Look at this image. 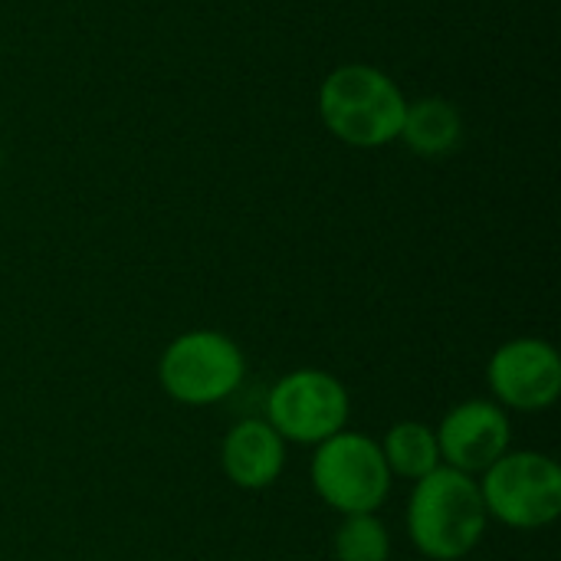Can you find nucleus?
I'll list each match as a JSON object with an SVG mask.
<instances>
[{
    "instance_id": "11",
    "label": "nucleus",
    "mask_w": 561,
    "mask_h": 561,
    "mask_svg": "<svg viewBox=\"0 0 561 561\" xmlns=\"http://www.w3.org/2000/svg\"><path fill=\"white\" fill-rule=\"evenodd\" d=\"M381 454H385V463H388L391 477H404L411 483H417L421 477L444 467L437 434H434V427H427L421 421L394 424L381 440Z\"/></svg>"
},
{
    "instance_id": "12",
    "label": "nucleus",
    "mask_w": 561,
    "mask_h": 561,
    "mask_svg": "<svg viewBox=\"0 0 561 561\" xmlns=\"http://www.w3.org/2000/svg\"><path fill=\"white\" fill-rule=\"evenodd\" d=\"M335 559L339 561H388L391 559V536L375 513L342 516L335 529Z\"/></svg>"
},
{
    "instance_id": "6",
    "label": "nucleus",
    "mask_w": 561,
    "mask_h": 561,
    "mask_svg": "<svg viewBox=\"0 0 561 561\" xmlns=\"http://www.w3.org/2000/svg\"><path fill=\"white\" fill-rule=\"evenodd\" d=\"M352 398L348 388L319 368H299L283 375L266 398V424L293 444H312L335 437L348 427Z\"/></svg>"
},
{
    "instance_id": "1",
    "label": "nucleus",
    "mask_w": 561,
    "mask_h": 561,
    "mask_svg": "<svg viewBox=\"0 0 561 561\" xmlns=\"http://www.w3.org/2000/svg\"><path fill=\"white\" fill-rule=\"evenodd\" d=\"M486 506L480 483L460 470L437 467L414 483L408 503V536L431 561H457L470 556L486 533Z\"/></svg>"
},
{
    "instance_id": "2",
    "label": "nucleus",
    "mask_w": 561,
    "mask_h": 561,
    "mask_svg": "<svg viewBox=\"0 0 561 561\" xmlns=\"http://www.w3.org/2000/svg\"><path fill=\"white\" fill-rule=\"evenodd\" d=\"M408 99L401 85L365 62L339 66L319 89V115L325 128L352 148H381L401 135Z\"/></svg>"
},
{
    "instance_id": "9",
    "label": "nucleus",
    "mask_w": 561,
    "mask_h": 561,
    "mask_svg": "<svg viewBox=\"0 0 561 561\" xmlns=\"http://www.w3.org/2000/svg\"><path fill=\"white\" fill-rule=\"evenodd\" d=\"M220 467L240 490H266L286 467V440L266 421H240L220 444Z\"/></svg>"
},
{
    "instance_id": "10",
    "label": "nucleus",
    "mask_w": 561,
    "mask_h": 561,
    "mask_svg": "<svg viewBox=\"0 0 561 561\" xmlns=\"http://www.w3.org/2000/svg\"><path fill=\"white\" fill-rule=\"evenodd\" d=\"M460 135H463L460 112L447 99L434 95V99L408 102L398 138H404V145L421 158H444L460 145Z\"/></svg>"
},
{
    "instance_id": "4",
    "label": "nucleus",
    "mask_w": 561,
    "mask_h": 561,
    "mask_svg": "<svg viewBox=\"0 0 561 561\" xmlns=\"http://www.w3.org/2000/svg\"><path fill=\"white\" fill-rule=\"evenodd\" d=\"M247 375V358L233 339L214 329H194L178 335L161 362L158 381L168 398L187 408H207L227 401Z\"/></svg>"
},
{
    "instance_id": "7",
    "label": "nucleus",
    "mask_w": 561,
    "mask_h": 561,
    "mask_svg": "<svg viewBox=\"0 0 561 561\" xmlns=\"http://www.w3.org/2000/svg\"><path fill=\"white\" fill-rule=\"evenodd\" d=\"M490 391L503 411L539 414L561 394V358L546 339H513L486 365Z\"/></svg>"
},
{
    "instance_id": "3",
    "label": "nucleus",
    "mask_w": 561,
    "mask_h": 561,
    "mask_svg": "<svg viewBox=\"0 0 561 561\" xmlns=\"http://www.w3.org/2000/svg\"><path fill=\"white\" fill-rule=\"evenodd\" d=\"M312 490L339 516L378 513L391 493V470L381 444L358 431H339L312 454Z\"/></svg>"
},
{
    "instance_id": "13",
    "label": "nucleus",
    "mask_w": 561,
    "mask_h": 561,
    "mask_svg": "<svg viewBox=\"0 0 561 561\" xmlns=\"http://www.w3.org/2000/svg\"><path fill=\"white\" fill-rule=\"evenodd\" d=\"M0 164H3V148H0Z\"/></svg>"
},
{
    "instance_id": "5",
    "label": "nucleus",
    "mask_w": 561,
    "mask_h": 561,
    "mask_svg": "<svg viewBox=\"0 0 561 561\" xmlns=\"http://www.w3.org/2000/svg\"><path fill=\"white\" fill-rule=\"evenodd\" d=\"M486 516L510 529H542L561 513V467L536 450H506L480 480Z\"/></svg>"
},
{
    "instance_id": "8",
    "label": "nucleus",
    "mask_w": 561,
    "mask_h": 561,
    "mask_svg": "<svg viewBox=\"0 0 561 561\" xmlns=\"http://www.w3.org/2000/svg\"><path fill=\"white\" fill-rule=\"evenodd\" d=\"M437 447L440 463L450 470H460L467 477L486 473L513 440L510 414L493 401H463L440 421Z\"/></svg>"
}]
</instances>
